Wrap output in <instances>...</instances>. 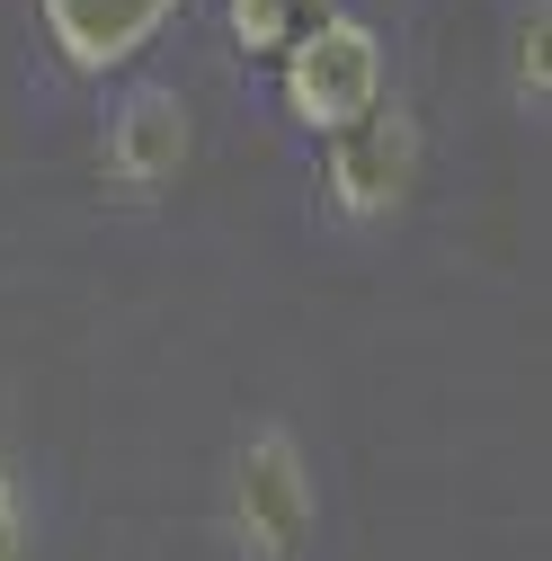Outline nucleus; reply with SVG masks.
<instances>
[{
	"label": "nucleus",
	"instance_id": "obj_1",
	"mask_svg": "<svg viewBox=\"0 0 552 561\" xmlns=\"http://www.w3.org/2000/svg\"><path fill=\"white\" fill-rule=\"evenodd\" d=\"M215 552L223 561H312L321 552V463L286 410H250L223 437Z\"/></svg>",
	"mask_w": 552,
	"mask_h": 561
},
{
	"label": "nucleus",
	"instance_id": "obj_2",
	"mask_svg": "<svg viewBox=\"0 0 552 561\" xmlns=\"http://www.w3.org/2000/svg\"><path fill=\"white\" fill-rule=\"evenodd\" d=\"M419 179H428V125H419V107L392 90L366 125H348V134H330V144H321L312 215L338 241H383V232H401Z\"/></svg>",
	"mask_w": 552,
	"mask_h": 561
},
{
	"label": "nucleus",
	"instance_id": "obj_3",
	"mask_svg": "<svg viewBox=\"0 0 552 561\" xmlns=\"http://www.w3.org/2000/svg\"><path fill=\"white\" fill-rule=\"evenodd\" d=\"M383 99H392V27L366 10H330L276 54V116L303 144H330V134L366 125Z\"/></svg>",
	"mask_w": 552,
	"mask_h": 561
},
{
	"label": "nucleus",
	"instance_id": "obj_4",
	"mask_svg": "<svg viewBox=\"0 0 552 561\" xmlns=\"http://www.w3.org/2000/svg\"><path fill=\"white\" fill-rule=\"evenodd\" d=\"M196 170V107L179 81L143 72V81H125L99 116V205L125 224H152L179 205Z\"/></svg>",
	"mask_w": 552,
	"mask_h": 561
},
{
	"label": "nucleus",
	"instance_id": "obj_5",
	"mask_svg": "<svg viewBox=\"0 0 552 561\" xmlns=\"http://www.w3.org/2000/svg\"><path fill=\"white\" fill-rule=\"evenodd\" d=\"M499 107L526 134L552 125V0H508V27H499Z\"/></svg>",
	"mask_w": 552,
	"mask_h": 561
},
{
	"label": "nucleus",
	"instance_id": "obj_6",
	"mask_svg": "<svg viewBox=\"0 0 552 561\" xmlns=\"http://www.w3.org/2000/svg\"><path fill=\"white\" fill-rule=\"evenodd\" d=\"M0 561H45V500L10 437H0Z\"/></svg>",
	"mask_w": 552,
	"mask_h": 561
},
{
	"label": "nucleus",
	"instance_id": "obj_7",
	"mask_svg": "<svg viewBox=\"0 0 552 561\" xmlns=\"http://www.w3.org/2000/svg\"><path fill=\"white\" fill-rule=\"evenodd\" d=\"M223 27L250 62H276L295 36H303V0H223Z\"/></svg>",
	"mask_w": 552,
	"mask_h": 561
},
{
	"label": "nucleus",
	"instance_id": "obj_8",
	"mask_svg": "<svg viewBox=\"0 0 552 561\" xmlns=\"http://www.w3.org/2000/svg\"><path fill=\"white\" fill-rule=\"evenodd\" d=\"M303 10H312V19H330V10H348V0H303Z\"/></svg>",
	"mask_w": 552,
	"mask_h": 561
}]
</instances>
